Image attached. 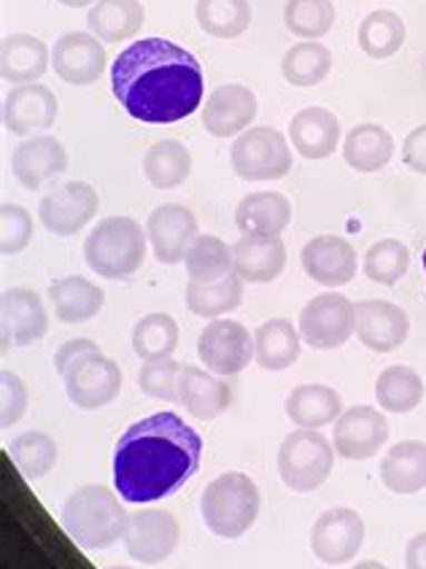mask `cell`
Instances as JSON below:
<instances>
[{
  "label": "cell",
  "mask_w": 426,
  "mask_h": 569,
  "mask_svg": "<svg viewBox=\"0 0 426 569\" xmlns=\"http://www.w3.org/2000/svg\"><path fill=\"white\" fill-rule=\"evenodd\" d=\"M202 128L214 138H232L251 128L257 119V94L244 84H221L208 94L200 109Z\"/></svg>",
  "instance_id": "cell-20"
},
{
  "label": "cell",
  "mask_w": 426,
  "mask_h": 569,
  "mask_svg": "<svg viewBox=\"0 0 426 569\" xmlns=\"http://www.w3.org/2000/svg\"><path fill=\"white\" fill-rule=\"evenodd\" d=\"M178 402L197 421H214L230 408L232 386L225 376H216L208 368L184 365L181 378H178Z\"/></svg>",
  "instance_id": "cell-23"
},
{
  "label": "cell",
  "mask_w": 426,
  "mask_h": 569,
  "mask_svg": "<svg viewBox=\"0 0 426 569\" xmlns=\"http://www.w3.org/2000/svg\"><path fill=\"white\" fill-rule=\"evenodd\" d=\"M33 240V217L24 206L3 202L0 208V251L3 257H14L24 251Z\"/></svg>",
  "instance_id": "cell-46"
},
{
  "label": "cell",
  "mask_w": 426,
  "mask_h": 569,
  "mask_svg": "<svg viewBox=\"0 0 426 569\" xmlns=\"http://www.w3.org/2000/svg\"><path fill=\"white\" fill-rule=\"evenodd\" d=\"M146 236H149L151 251L162 264H178L184 262L187 249L200 232H197V217L187 206L165 202L146 219Z\"/></svg>",
  "instance_id": "cell-17"
},
{
  "label": "cell",
  "mask_w": 426,
  "mask_h": 569,
  "mask_svg": "<svg viewBox=\"0 0 426 569\" xmlns=\"http://www.w3.org/2000/svg\"><path fill=\"white\" fill-rule=\"evenodd\" d=\"M146 9L141 0H98L89 6V33L103 43H122L141 33Z\"/></svg>",
  "instance_id": "cell-32"
},
{
  "label": "cell",
  "mask_w": 426,
  "mask_h": 569,
  "mask_svg": "<svg viewBox=\"0 0 426 569\" xmlns=\"http://www.w3.org/2000/svg\"><path fill=\"white\" fill-rule=\"evenodd\" d=\"M408 268L410 251L408 246L397 238H384L378 240V243H373L370 249L365 251V262H361L365 276L370 278L373 283H380V287H394L397 281H403Z\"/></svg>",
  "instance_id": "cell-44"
},
{
  "label": "cell",
  "mask_w": 426,
  "mask_h": 569,
  "mask_svg": "<svg viewBox=\"0 0 426 569\" xmlns=\"http://www.w3.org/2000/svg\"><path fill=\"white\" fill-rule=\"evenodd\" d=\"M335 11L333 0H286L284 22L289 33H295L303 41H319L333 30Z\"/></svg>",
  "instance_id": "cell-43"
},
{
  "label": "cell",
  "mask_w": 426,
  "mask_h": 569,
  "mask_svg": "<svg viewBox=\"0 0 426 569\" xmlns=\"http://www.w3.org/2000/svg\"><path fill=\"white\" fill-rule=\"evenodd\" d=\"M380 483L399 497H413L426 489V442L403 440L380 459Z\"/></svg>",
  "instance_id": "cell-26"
},
{
  "label": "cell",
  "mask_w": 426,
  "mask_h": 569,
  "mask_svg": "<svg viewBox=\"0 0 426 569\" xmlns=\"http://www.w3.org/2000/svg\"><path fill=\"white\" fill-rule=\"evenodd\" d=\"M143 176L157 189H178L192 176V151L181 141H157L143 154Z\"/></svg>",
  "instance_id": "cell-36"
},
{
  "label": "cell",
  "mask_w": 426,
  "mask_h": 569,
  "mask_svg": "<svg viewBox=\"0 0 426 569\" xmlns=\"http://www.w3.org/2000/svg\"><path fill=\"white\" fill-rule=\"evenodd\" d=\"M52 52L41 38L30 33L6 36L0 43V76L6 84H33L49 71Z\"/></svg>",
  "instance_id": "cell-27"
},
{
  "label": "cell",
  "mask_w": 426,
  "mask_h": 569,
  "mask_svg": "<svg viewBox=\"0 0 426 569\" xmlns=\"http://www.w3.org/2000/svg\"><path fill=\"white\" fill-rule=\"evenodd\" d=\"M68 400L79 410H100L111 405L122 389V368L103 351H89L73 359L62 372Z\"/></svg>",
  "instance_id": "cell-9"
},
{
  "label": "cell",
  "mask_w": 426,
  "mask_h": 569,
  "mask_svg": "<svg viewBox=\"0 0 426 569\" xmlns=\"http://www.w3.org/2000/svg\"><path fill=\"white\" fill-rule=\"evenodd\" d=\"M422 264H424V278H426V249H424V257H422Z\"/></svg>",
  "instance_id": "cell-53"
},
{
  "label": "cell",
  "mask_w": 426,
  "mask_h": 569,
  "mask_svg": "<svg viewBox=\"0 0 426 569\" xmlns=\"http://www.w3.org/2000/svg\"><path fill=\"white\" fill-rule=\"evenodd\" d=\"M405 567L408 569H426V532L410 537L408 548H405Z\"/></svg>",
  "instance_id": "cell-50"
},
{
  "label": "cell",
  "mask_w": 426,
  "mask_h": 569,
  "mask_svg": "<svg viewBox=\"0 0 426 569\" xmlns=\"http://www.w3.org/2000/svg\"><path fill=\"white\" fill-rule=\"evenodd\" d=\"M351 569H389V567L380 565V561H375V559H367V561H359V565H354Z\"/></svg>",
  "instance_id": "cell-52"
},
{
  "label": "cell",
  "mask_w": 426,
  "mask_h": 569,
  "mask_svg": "<svg viewBox=\"0 0 426 569\" xmlns=\"http://www.w3.org/2000/svg\"><path fill=\"white\" fill-rule=\"evenodd\" d=\"M424 378L408 365H392L375 378V400H378L384 413H410L424 402Z\"/></svg>",
  "instance_id": "cell-35"
},
{
  "label": "cell",
  "mask_w": 426,
  "mask_h": 569,
  "mask_svg": "<svg viewBox=\"0 0 426 569\" xmlns=\"http://www.w3.org/2000/svg\"><path fill=\"white\" fill-rule=\"evenodd\" d=\"M60 6H68V9H87V6H95L98 0H57Z\"/></svg>",
  "instance_id": "cell-51"
},
{
  "label": "cell",
  "mask_w": 426,
  "mask_h": 569,
  "mask_svg": "<svg viewBox=\"0 0 426 569\" xmlns=\"http://www.w3.org/2000/svg\"><path fill=\"white\" fill-rule=\"evenodd\" d=\"M343 157L356 173H378L394 157L392 132L373 122L356 124L343 141Z\"/></svg>",
  "instance_id": "cell-33"
},
{
  "label": "cell",
  "mask_w": 426,
  "mask_h": 569,
  "mask_svg": "<svg viewBox=\"0 0 426 569\" xmlns=\"http://www.w3.org/2000/svg\"><path fill=\"white\" fill-rule=\"evenodd\" d=\"M57 457H60V448H57L55 438L41 432V429H28L11 442V459L28 480H41L43 476H49L57 465Z\"/></svg>",
  "instance_id": "cell-42"
},
{
  "label": "cell",
  "mask_w": 426,
  "mask_h": 569,
  "mask_svg": "<svg viewBox=\"0 0 426 569\" xmlns=\"http://www.w3.org/2000/svg\"><path fill=\"white\" fill-rule=\"evenodd\" d=\"M178 346V325L170 313H146L132 327V351L141 362L170 359Z\"/></svg>",
  "instance_id": "cell-40"
},
{
  "label": "cell",
  "mask_w": 426,
  "mask_h": 569,
  "mask_svg": "<svg viewBox=\"0 0 426 569\" xmlns=\"http://www.w3.org/2000/svg\"><path fill=\"white\" fill-rule=\"evenodd\" d=\"M68 170V151L55 136H33L11 154V173L30 192L41 189Z\"/></svg>",
  "instance_id": "cell-22"
},
{
  "label": "cell",
  "mask_w": 426,
  "mask_h": 569,
  "mask_svg": "<svg viewBox=\"0 0 426 569\" xmlns=\"http://www.w3.org/2000/svg\"><path fill=\"white\" fill-rule=\"evenodd\" d=\"M49 332V313L28 287L6 289L0 297V343L3 351L24 349Z\"/></svg>",
  "instance_id": "cell-15"
},
{
  "label": "cell",
  "mask_w": 426,
  "mask_h": 569,
  "mask_svg": "<svg viewBox=\"0 0 426 569\" xmlns=\"http://www.w3.org/2000/svg\"><path fill=\"white\" fill-rule=\"evenodd\" d=\"M408 313L389 300H365L356 306V338L375 353H392L408 340Z\"/></svg>",
  "instance_id": "cell-21"
},
{
  "label": "cell",
  "mask_w": 426,
  "mask_h": 569,
  "mask_svg": "<svg viewBox=\"0 0 426 569\" xmlns=\"http://www.w3.org/2000/svg\"><path fill=\"white\" fill-rule=\"evenodd\" d=\"M405 36H408V28H405L403 17L394 14V11L378 9L359 22L356 43L373 60H386V57H394L403 49Z\"/></svg>",
  "instance_id": "cell-37"
},
{
  "label": "cell",
  "mask_w": 426,
  "mask_h": 569,
  "mask_svg": "<svg viewBox=\"0 0 426 569\" xmlns=\"http://www.w3.org/2000/svg\"><path fill=\"white\" fill-rule=\"evenodd\" d=\"M62 529L85 551H106L125 537L127 516L122 499L108 486L89 483L76 489L62 505Z\"/></svg>",
  "instance_id": "cell-3"
},
{
  "label": "cell",
  "mask_w": 426,
  "mask_h": 569,
  "mask_svg": "<svg viewBox=\"0 0 426 569\" xmlns=\"http://www.w3.org/2000/svg\"><path fill=\"white\" fill-rule=\"evenodd\" d=\"M284 410L297 429H324L340 419L343 400L333 386L303 383L289 391Z\"/></svg>",
  "instance_id": "cell-28"
},
{
  "label": "cell",
  "mask_w": 426,
  "mask_h": 569,
  "mask_svg": "<svg viewBox=\"0 0 426 569\" xmlns=\"http://www.w3.org/2000/svg\"><path fill=\"white\" fill-rule=\"evenodd\" d=\"M125 548L130 559L141 565H162L181 540L176 516L160 508H143L130 513L125 529Z\"/></svg>",
  "instance_id": "cell-13"
},
{
  "label": "cell",
  "mask_w": 426,
  "mask_h": 569,
  "mask_svg": "<svg viewBox=\"0 0 426 569\" xmlns=\"http://www.w3.org/2000/svg\"><path fill=\"white\" fill-rule=\"evenodd\" d=\"M28 410V386L17 372H0V427L11 429Z\"/></svg>",
  "instance_id": "cell-47"
},
{
  "label": "cell",
  "mask_w": 426,
  "mask_h": 569,
  "mask_svg": "<svg viewBox=\"0 0 426 569\" xmlns=\"http://www.w3.org/2000/svg\"><path fill=\"white\" fill-rule=\"evenodd\" d=\"M333 71V52L319 41H300L284 54L281 73L291 87H316Z\"/></svg>",
  "instance_id": "cell-38"
},
{
  "label": "cell",
  "mask_w": 426,
  "mask_h": 569,
  "mask_svg": "<svg viewBox=\"0 0 426 569\" xmlns=\"http://www.w3.org/2000/svg\"><path fill=\"white\" fill-rule=\"evenodd\" d=\"M262 497L259 486L246 472H225L202 489L200 516L208 532L225 540H238L257 523Z\"/></svg>",
  "instance_id": "cell-5"
},
{
  "label": "cell",
  "mask_w": 426,
  "mask_h": 569,
  "mask_svg": "<svg viewBox=\"0 0 426 569\" xmlns=\"http://www.w3.org/2000/svg\"><path fill=\"white\" fill-rule=\"evenodd\" d=\"M232 173L244 181H278L291 170L289 141L273 128H251L235 138Z\"/></svg>",
  "instance_id": "cell-7"
},
{
  "label": "cell",
  "mask_w": 426,
  "mask_h": 569,
  "mask_svg": "<svg viewBox=\"0 0 426 569\" xmlns=\"http://www.w3.org/2000/svg\"><path fill=\"white\" fill-rule=\"evenodd\" d=\"M108 569H136V567H108Z\"/></svg>",
  "instance_id": "cell-54"
},
{
  "label": "cell",
  "mask_w": 426,
  "mask_h": 569,
  "mask_svg": "<svg viewBox=\"0 0 426 569\" xmlns=\"http://www.w3.org/2000/svg\"><path fill=\"white\" fill-rule=\"evenodd\" d=\"M146 230L132 217H108L92 227L85 240V259L92 273L106 281L136 276L146 259Z\"/></svg>",
  "instance_id": "cell-4"
},
{
  "label": "cell",
  "mask_w": 426,
  "mask_h": 569,
  "mask_svg": "<svg viewBox=\"0 0 426 569\" xmlns=\"http://www.w3.org/2000/svg\"><path fill=\"white\" fill-rule=\"evenodd\" d=\"M49 302L62 325H85L103 311L106 292L81 276H66L49 287Z\"/></svg>",
  "instance_id": "cell-30"
},
{
  "label": "cell",
  "mask_w": 426,
  "mask_h": 569,
  "mask_svg": "<svg viewBox=\"0 0 426 569\" xmlns=\"http://www.w3.org/2000/svg\"><path fill=\"white\" fill-rule=\"evenodd\" d=\"M389 440V421L384 410L373 405H354L343 410L335 421L333 446L335 453L346 461H367L378 457L380 448Z\"/></svg>",
  "instance_id": "cell-12"
},
{
  "label": "cell",
  "mask_w": 426,
  "mask_h": 569,
  "mask_svg": "<svg viewBox=\"0 0 426 569\" xmlns=\"http://www.w3.org/2000/svg\"><path fill=\"white\" fill-rule=\"evenodd\" d=\"M289 141L305 160H327L340 143L338 117L324 106H308L291 117Z\"/></svg>",
  "instance_id": "cell-24"
},
{
  "label": "cell",
  "mask_w": 426,
  "mask_h": 569,
  "mask_svg": "<svg viewBox=\"0 0 426 569\" xmlns=\"http://www.w3.org/2000/svg\"><path fill=\"white\" fill-rule=\"evenodd\" d=\"M100 208V198L87 181H66L43 194L38 206V221L57 238H71L85 230Z\"/></svg>",
  "instance_id": "cell-14"
},
{
  "label": "cell",
  "mask_w": 426,
  "mask_h": 569,
  "mask_svg": "<svg viewBox=\"0 0 426 569\" xmlns=\"http://www.w3.org/2000/svg\"><path fill=\"white\" fill-rule=\"evenodd\" d=\"M335 446L319 429H295L278 448V476L291 491L308 495L321 489L335 467Z\"/></svg>",
  "instance_id": "cell-6"
},
{
  "label": "cell",
  "mask_w": 426,
  "mask_h": 569,
  "mask_svg": "<svg viewBox=\"0 0 426 569\" xmlns=\"http://www.w3.org/2000/svg\"><path fill=\"white\" fill-rule=\"evenodd\" d=\"M184 365H178L174 357L157 359V362H143L138 370V389L151 400L178 402V378H181Z\"/></svg>",
  "instance_id": "cell-45"
},
{
  "label": "cell",
  "mask_w": 426,
  "mask_h": 569,
  "mask_svg": "<svg viewBox=\"0 0 426 569\" xmlns=\"http://www.w3.org/2000/svg\"><path fill=\"white\" fill-rule=\"evenodd\" d=\"M197 357L202 368L216 376L232 378L249 368L254 359V338L240 321L214 319L202 327L197 338Z\"/></svg>",
  "instance_id": "cell-10"
},
{
  "label": "cell",
  "mask_w": 426,
  "mask_h": 569,
  "mask_svg": "<svg viewBox=\"0 0 426 569\" xmlns=\"http://www.w3.org/2000/svg\"><path fill=\"white\" fill-rule=\"evenodd\" d=\"M291 221V202L281 192H251L235 208L240 236H281Z\"/></svg>",
  "instance_id": "cell-29"
},
{
  "label": "cell",
  "mask_w": 426,
  "mask_h": 569,
  "mask_svg": "<svg viewBox=\"0 0 426 569\" xmlns=\"http://www.w3.org/2000/svg\"><path fill=\"white\" fill-rule=\"evenodd\" d=\"M189 281H219L232 273V246L216 236H197L184 257Z\"/></svg>",
  "instance_id": "cell-41"
},
{
  "label": "cell",
  "mask_w": 426,
  "mask_h": 569,
  "mask_svg": "<svg viewBox=\"0 0 426 569\" xmlns=\"http://www.w3.org/2000/svg\"><path fill=\"white\" fill-rule=\"evenodd\" d=\"M197 24L206 36L238 38L251 24L249 0H197Z\"/></svg>",
  "instance_id": "cell-39"
},
{
  "label": "cell",
  "mask_w": 426,
  "mask_h": 569,
  "mask_svg": "<svg viewBox=\"0 0 426 569\" xmlns=\"http://www.w3.org/2000/svg\"><path fill=\"white\" fill-rule=\"evenodd\" d=\"M365 546V518L354 508H329L310 527V551L327 567L354 561Z\"/></svg>",
  "instance_id": "cell-11"
},
{
  "label": "cell",
  "mask_w": 426,
  "mask_h": 569,
  "mask_svg": "<svg viewBox=\"0 0 426 569\" xmlns=\"http://www.w3.org/2000/svg\"><path fill=\"white\" fill-rule=\"evenodd\" d=\"M202 438L181 416L162 410L132 423L113 451V486L125 502L149 505L170 497L195 476Z\"/></svg>",
  "instance_id": "cell-2"
},
{
  "label": "cell",
  "mask_w": 426,
  "mask_h": 569,
  "mask_svg": "<svg viewBox=\"0 0 426 569\" xmlns=\"http://www.w3.org/2000/svg\"><path fill=\"white\" fill-rule=\"evenodd\" d=\"M303 270L308 273L310 281L321 283L327 289H340L354 281L356 270H359V259H356L354 246L346 238L338 236H319L310 238L303 246Z\"/></svg>",
  "instance_id": "cell-19"
},
{
  "label": "cell",
  "mask_w": 426,
  "mask_h": 569,
  "mask_svg": "<svg viewBox=\"0 0 426 569\" xmlns=\"http://www.w3.org/2000/svg\"><path fill=\"white\" fill-rule=\"evenodd\" d=\"M108 66L103 41L92 33H66L52 47V68L66 84L89 87Z\"/></svg>",
  "instance_id": "cell-18"
},
{
  "label": "cell",
  "mask_w": 426,
  "mask_h": 569,
  "mask_svg": "<svg viewBox=\"0 0 426 569\" xmlns=\"http://www.w3.org/2000/svg\"><path fill=\"white\" fill-rule=\"evenodd\" d=\"M89 351H100L95 340H89V338L66 340V343H62L60 349H57V353H55V370L62 376V372H66V368L73 362V359L85 357V353H89Z\"/></svg>",
  "instance_id": "cell-49"
},
{
  "label": "cell",
  "mask_w": 426,
  "mask_h": 569,
  "mask_svg": "<svg viewBox=\"0 0 426 569\" xmlns=\"http://www.w3.org/2000/svg\"><path fill=\"white\" fill-rule=\"evenodd\" d=\"M403 162L413 173L426 176V124L410 130L403 141Z\"/></svg>",
  "instance_id": "cell-48"
},
{
  "label": "cell",
  "mask_w": 426,
  "mask_h": 569,
  "mask_svg": "<svg viewBox=\"0 0 426 569\" xmlns=\"http://www.w3.org/2000/svg\"><path fill=\"white\" fill-rule=\"evenodd\" d=\"M303 335L289 319H267L254 332V359L267 372H284L300 359Z\"/></svg>",
  "instance_id": "cell-31"
},
{
  "label": "cell",
  "mask_w": 426,
  "mask_h": 569,
  "mask_svg": "<svg viewBox=\"0 0 426 569\" xmlns=\"http://www.w3.org/2000/svg\"><path fill=\"white\" fill-rule=\"evenodd\" d=\"M297 330L316 351H335L356 335V306L340 292H324L305 302Z\"/></svg>",
  "instance_id": "cell-8"
},
{
  "label": "cell",
  "mask_w": 426,
  "mask_h": 569,
  "mask_svg": "<svg viewBox=\"0 0 426 569\" xmlns=\"http://www.w3.org/2000/svg\"><path fill=\"white\" fill-rule=\"evenodd\" d=\"M244 278L238 273L219 278V281H189L184 300L187 308L200 319H221L225 313H232L244 302Z\"/></svg>",
  "instance_id": "cell-34"
},
{
  "label": "cell",
  "mask_w": 426,
  "mask_h": 569,
  "mask_svg": "<svg viewBox=\"0 0 426 569\" xmlns=\"http://www.w3.org/2000/svg\"><path fill=\"white\" fill-rule=\"evenodd\" d=\"M0 113H3V128L11 136H38L43 130H52L60 103L49 87L33 81V84H17L6 94Z\"/></svg>",
  "instance_id": "cell-16"
},
{
  "label": "cell",
  "mask_w": 426,
  "mask_h": 569,
  "mask_svg": "<svg viewBox=\"0 0 426 569\" xmlns=\"http://www.w3.org/2000/svg\"><path fill=\"white\" fill-rule=\"evenodd\" d=\"M111 90L138 122L174 124L200 109L206 79L192 52L168 38H143L117 54Z\"/></svg>",
  "instance_id": "cell-1"
},
{
  "label": "cell",
  "mask_w": 426,
  "mask_h": 569,
  "mask_svg": "<svg viewBox=\"0 0 426 569\" xmlns=\"http://www.w3.org/2000/svg\"><path fill=\"white\" fill-rule=\"evenodd\" d=\"M286 246L281 236H244L232 243V270L246 283H270L284 273Z\"/></svg>",
  "instance_id": "cell-25"
}]
</instances>
